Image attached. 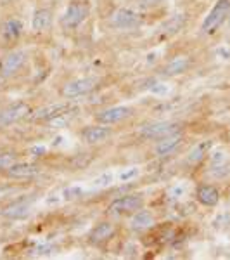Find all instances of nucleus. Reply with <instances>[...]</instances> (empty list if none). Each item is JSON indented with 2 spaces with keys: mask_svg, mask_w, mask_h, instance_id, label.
I'll use <instances>...</instances> for the list:
<instances>
[{
  "mask_svg": "<svg viewBox=\"0 0 230 260\" xmlns=\"http://www.w3.org/2000/svg\"><path fill=\"white\" fill-rule=\"evenodd\" d=\"M92 14V4L89 0H71L66 6L64 12L59 16V26L61 30L71 31L82 26L89 16Z\"/></svg>",
  "mask_w": 230,
  "mask_h": 260,
  "instance_id": "nucleus-1",
  "label": "nucleus"
},
{
  "mask_svg": "<svg viewBox=\"0 0 230 260\" xmlns=\"http://www.w3.org/2000/svg\"><path fill=\"white\" fill-rule=\"evenodd\" d=\"M183 132L182 123L178 121H170V120H161V121H149V123L142 125L137 132V136L142 141H150V142H158L161 139H166L170 136Z\"/></svg>",
  "mask_w": 230,
  "mask_h": 260,
  "instance_id": "nucleus-2",
  "label": "nucleus"
},
{
  "mask_svg": "<svg viewBox=\"0 0 230 260\" xmlns=\"http://www.w3.org/2000/svg\"><path fill=\"white\" fill-rule=\"evenodd\" d=\"M100 78L99 77H80L74 78L68 83H64L61 89V95L68 101L83 98V95H89L90 92L97 90L100 85Z\"/></svg>",
  "mask_w": 230,
  "mask_h": 260,
  "instance_id": "nucleus-3",
  "label": "nucleus"
},
{
  "mask_svg": "<svg viewBox=\"0 0 230 260\" xmlns=\"http://www.w3.org/2000/svg\"><path fill=\"white\" fill-rule=\"evenodd\" d=\"M228 16H230V0H216L215 6L211 7V11L203 19L201 31L204 35H213L227 21Z\"/></svg>",
  "mask_w": 230,
  "mask_h": 260,
  "instance_id": "nucleus-4",
  "label": "nucleus"
},
{
  "mask_svg": "<svg viewBox=\"0 0 230 260\" xmlns=\"http://www.w3.org/2000/svg\"><path fill=\"white\" fill-rule=\"evenodd\" d=\"M144 205H145V200L142 194H125L111 201L109 207H107V213L114 217L133 215L135 212L142 210Z\"/></svg>",
  "mask_w": 230,
  "mask_h": 260,
  "instance_id": "nucleus-5",
  "label": "nucleus"
},
{
  "mask_svg": "<svg viewBox=\"0 0 230 260\" xmlns=\"http://www.w3.org/2000/svg\"><path fill=\"white\" fill-rule=\"evenodd\" d=\"M33 113V108L26 101H16V103L9 104V106L0 110V130L9 128L11 125H16L19 121L26 120Z\"/></svg>",
  "mask_w": 230,
  "mask_h": 260,
  "instance_id": "nucleus-6",
  "label": "nucleus"
},
{
  "mask_svg": "<svg viewBox=\"0 0 230 260\" xmlns=\"http://www.w3.org/2000/svg\"><path fill=\"white\" fill-rule=\"evenodd\" d=\"M26 64H28L26 50H23V49L9 50V52L6 54V57L0 59V71H2V77L6 78V80H11V78L18 77Z\"/></svg>",
  "mask_w": 230,
  "mask_h": 260,
  "instance_id": "nucleus-7",
  "label": "nucleus"
},
{
  "mask_svg": "<svg viewBox=\"0 0 230 260\" xmlns=\"http://www.w3.org/2000/svg\"><path fill=\"white\" fill-rule=\"evenodd\" d=\"M142 24H144V18L137 11L128 9V7H120L109 18V26L114 30H137Z\"/></svg>",
  "mask_w": 230,
  "mask_h": 260,
  "instance_id": "nucleus-8",
  "label": "nucleus"
},
{
  "mask_svg": "<svg viewBox=\"0 0 230 260\" xmlns=\"http://www.w3.org/2000/svg\"><path fill=\"white\" fill-rule=\"evenodd\" d=\"M74 111V106L69 103L68 99L64 103H54V104H47V106L40 108V110L33 111L28 120L30 121H35V123H50L59 116L66 115V113H71Z\"/></svg>",
  "mask_w": 230,
  "mask_h": 260,
  "instance_id": "nucleus-9",
  "label": "nucleus"
},
{
  "mask_svg": "<svg viewBox=\"0 0 230 260\" xmlns=\"http://www.w3.org/2000/svg\"><path fill=\"white\" fill-rule=\"evenodd\" d=\"M80 139L85 142V144L90 146H99L104 144L114 136V128L112 125H102V123H94V125H87L83 127L80 132H78Z\"/></svg>",
  "mask_w": 230,
  "mask_h": 260,
  "instance_id": "nucleus-10",
  "label": "nucleus"
},
{
  "mask_svg": "<svg viewBox=\"0 0 230 260\" xmlns=\"http://www.w3.org/2000/svg\"><path fill=\"white\" fill-rule=\"evenodd\" d=\"M135 110L130 106H112L106 108V110H100L94 115V118L97 123L102 125H118L121 121H127L132 118Z\"/></svg>",
  "mask_w": 230,
  "mask_h": 260,
  "instance_id": "nucleus-11",
  "label": "nucleus"
},
{
  "mask_svg": "<svg viewBox=\"0 0 230 260\" xmlns=\"http://www.w3.org/2000/svg\"><path fill=\"white\" fill-rule=\"evenodd\" d=\"M24 33V24L19 18H6L0 23V40L4 45H14Z\"/></svg>",
  "mask_w": 230,
  "mask_h": 260,
  "instance_id": "nucleus-12",
  "label": "nucleus"
},
{
  "mask_svg": "<svg viewBox=\"0 0 230 260\" xmlns=\"http://www.w3.org/2000/svg\"><path fill=\"white\" fill-rule=\"evenodd\" d=\"M42 167L31 161H16L14 165H11L9 169L4 172V177L11 180H31L36 175H40Z\"/></svg>",
  "mask_w": 230,
  "mask_h": 260,
  "instance_id": "nucleus-13",
  "label": "nucleus"
},
{
  "mask_svg": "<svg viewBox=\"0 0 230 260\" xmlns=\"http://www.w3.org/2000/svg\"><path fill=\"white\" fill-rule=\"evenodd\" d=\"M35 198L31 196H23V198H18L14 201H11L7 207L2 208L0 215L6 217V219H11V220H18V219H24V217L30 213L31 210V205Z\"/></svg>",
  "mask_w": 230,
  "mask_h": 260,
  "instance_id": "nucleus-14",
  "label": "nucleus"
},
{
  "mask_svg": "<svg viewBox=\"0 0 230 260\" xmlns=\"http://www.w3.org/2000/svg\"><path fill=\"white\" fill-rule=\"evenodd\" d=\"M116 234V224L112 220H102L97 225H94L89 233V243L94 246H100L107 243Z\"/></svg>",
  "mask_w": 230,
  "mask_h": 260,
  "instance_id": "nucleus-15",
  "label": "nucleus"
},
{
  "mask_svg": "<svg viewBox=\"0 0 230 260\" xmlns=\"http://www.w3.org/2000/svg\"><path fill=\"white\" fill-rule=\"evenodd\" d=\"M185 142V137H183V132L180 134H175V136H170L166 139H161L156 142V148H154V154L158 158H166V156H171L175 154L178 149L183 146Z\"/></svg>",
  "mask_w": 230,
  "mask_h": 260,
  "instance_id": "nucleus-16",
  "label": "nucleus"
},
{
  "mask_svg": "<svg viewBox=\"0 0 230 260\" xmlns=\"http://www.w3.org/2000/svg\"><path fill=\"white\" fill-rule=\"evenodd\" d=\"M187 23V16L185 14H175L173 18H170L166 21L165 24L158 30V35L156 39L163 42V40H170L173 39L177 33H180L183 30V26H185Z\"/></svg>",
  "mask_w": 230,
  "mask_h": 260,
  "instance_id": "nucleus-17",
  "label": "nucleus"
},
{
  "mask_svg": "<svg viewBox=\"0 0 230 260\" xmlns=\"http://www.w3.org/2000/svg\"><path fill=\"white\" fill-rule=\"evenodd\" d=\"M54 23V14L52 11L47 9V7H40L33 12L31 16V30L35 33H42V31H47L50 30Z\"/></svg>",
  "mask_w": 230,
  "mask_h": 260,
  "instance_id": "nucleus-18",
  "label": "nucleus"
},
{
  "mask_svg": "<svg viewBox=\"0 0 230 260\" xmlns=\"http://www.w3.org/2000/svg\"><path fill=\"white\" fill-rule=\"evenodd\" d=\"M196 200L199 201L203 207H216L220 203V191L216 186L211 184H203L196 189Z\"/></svg>",
  "mask_w": 230,
  "mask_h": 260,
  "instance_id": "nucleus-19",
  "label": "nucleus"
},
{
  "mask_svg": "<svg viewBox=\"0 0 230 260\" xmlns=\"http://www.w3.org/2000/svg\"><path fill=\"white\" fill-rule=\"evenodd\" d=\"M156 224V219L154 215L147 210H139L135 212L133 215H130V229L132 231H137V233H142V231H147L150 229L152 225Z\"/></svg>",
  "mask_w": 230,
  "mask_h": 260,
  "instance_id": "nucleus-20",
  "label": "nucleus"
},
{
  "mask_svg": "<svg viewBox=\"0 0 230 260\" xmlns=\"http://www.w3.org/2000/svg\"><path fill=\"white\" fill-rule=\"evenodd\" d=\"M190 66H192L190 57H175L166 66H163L160 73L163 77H178V75H183L185 71H189Z\"/></svg>",
  "mask_w": 230,
  "mask_h": 260,
  "instance_id": "nucleus-21",
  "label": "nucleus"
},
{
  "mask_svg": "<svg viewBox=\"0 0 230 260\" xmlns=\"http://www.w3.org/2000/svg\"><path fill=\"white\" fill-rule=\"evenodd\" d=\"M19 161V153L12 149H0V175L4 174L11 165Z\"/></svg>",
  "mask_w": 230,
  "mask_h": 260,
  "instance_id": "nucleus-22",
  "label": "nucleus"
},
{
  "mask_svg": "<svg viewBox=\"0 0 230 260\" xmlns=\"http://www.w3.org/2000/svg\"><path fill=\"white\" fill-rule=\"evenodd\" d=\"M211 148V141H204V142H201V144L196 146L194 149L190 151V154H189V161L190 163H198L201 161L204 158V154L208 153V149Z\"/></svg>",
  "mask_w": 230,
  "mask_h": 260,
  "instance_id": "nucleus-23",
  "label": "nucleus"
},
{
  "mask_svg": "<svg viewBox=\"0 0 230 260\" xmlns=\"http://www.w3.org/2000/svg\"><path fill=\"white\" fill-rule=\"evenodd\" d=\"M139 2L140 7H150V6H156V4H160L161 0H137Z\"/></svg>",
  "mask_w": 230,
  "mask_h": 260,
  "instance_id": "nucleus-24",
  "label": "nucleus"
},
{
  "mask_svg": "<svg viewBox=\"0 0 230 260\" xmlns=\"http://www.w3.org/2000/svg\"><path fill=\"white\" fill-rule=\"evenodd\" d=\"M137 174V169H133L130 172H127V174H121V180H127V179H130L132 175H135Z\"/></svg>",
  "mask_w": 230,
  "mask_h": 260,
  "instance_id": "nucleus-25",
  "label": "nucleus"
},
{
  "mask_svg": "<svg viewBox=\"0 0 230 260\" xmlns=\"http://www.w3.org/2000/svg\"><path fill=\"white\" fill-rule=\"evenodd\" d=\"M16 2H18V0H0V7H9Z\"/></svg>",
  "mask_w": 230,
  "mask_h": 260,
  "instance_id": "nucleus-26",
  "label": "nucleus"
},
{
  "mask_svg": "<svg viewBox=\"0 0 230 260\" xmlns=\"http://www.w3.org/2000/svg\"><path fill=\"white\" fill-rule=\"evenodd\" d=\"M6 82H7V80H6V78L2 77V71H0V87H2V85H4V83H6Z\"/></svg>",
  "mask_w": 230,
  "mask_h": 260,
  "instance_id": "nucleus-27",
  "label": "nucleus"
}]
</instances>
